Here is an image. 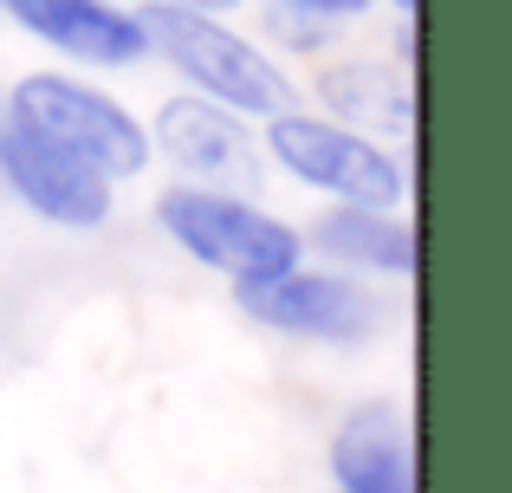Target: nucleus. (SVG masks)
I'll use <instances>...</instances> for the list:
<instances>
[{
  "label": "nucleus",
  "instance_id": "obj_1",
  "mask_svg": "<svg viewBox=\"0 0 512 493\" xmlns=\"http://www.w3.org/2000/svg\"><path fill=\"white\" fill-rule=\"evenodd\" d=\"M143 46H156L175 72L195 85V98L227 104L234 117H279L292 104V85L253 39L227 33L214 13L201 7H175V0H150L137 13Z\"/></svg>",
  "mask_w": 512,
  "mask_h": 493
},
{
  "label": "nucleus",
  "instance_id": "obj_2",
  "mask_svg": "<svg viewBox=\"0 0 512 493\" xmlns=\"http://www.w3.org/2000/svg\"><path fill=\"white\" fill-rule=\"evenodd\" d=\"M156 221H163V234L188 260L227 273L234 286H260V279L292 273L305 253V241L279 215L240 202V195H221V189H188L182 182V189H169L156 202Z\"/></svg>",
  "mask_w": 512,
  "mask_h": 493
},
{
  "label": "nucleus",
  "instance_id": "obj_3",
  "mask_svg": "<svg viewBox=\"0 0 512 493\" xmlns=\"http://www.w3.org/2000/svg\"><path fill=\"white\" fill-rule=\"evenodd\" d=\"M7 124L33 130L39 143H52V150H65V156H78V163L98 169L104 182L137 176V169L150 163V137H143L137 117L117 98L78 85V78H59V72L20 78L13 98H7Z\"/></svg>",
  "mask_w": 512,
  "mask_h": 493
},
{
  "label": "nucleus",
  "instance_id": "obj_4",
  "mask_svg": "<svg viewBox=\"0 0 512 493\" xmlns=\"http://www.w3.org/2000/svg\"><path fill=\"white\" fill-rule=\"evenodd\" d=\"M266 150L292 169L299 182L338 195L344 208H396L402 202V169L383 143L357 137V130L331 124V117H299V111H279L273 130H266Z\"/></svg>",
  "mask_w": 512,
  "mask_h": 493
},
{
  "label": "nucleus",
  "instance_id": "obj_5",
  "mask_svg": "<svg viewBox=\"0 0 512 493\" xmlns=\"http://www.w3.org/2000/svg\"><path fill=\"white\" fill-rule=\"evenodd\" d=\"M240 305L260 325L286 331V338H318V344H357L383 325L376 292H363L344 273H305V266L260 279V286H240Z\"/></svg>",
  "mask_w": 512,
  "mask_h": 493
},
{
  "label": "nucleus",
  "instance_id": "obj_6",
  "mask_svg": "<svg viewBox=\"0 0 512 493\" xmlns=\"http://www.w3.org/2000/svg\"><path fill=\"white\" fill-rule=\"evenodd\" d=\"M0 182L59 228H104L111 221V182L85 169L78 156L39 143L33 130L7 124V117H0Z\"/></svg>",
  "mask_w": 512,
  "mask_h": 493
},
{
  "label": "nucleus",
  "instance_id": "obj_7",
  "mask_svg": "<svg viewBox=\"0 0 512 493\" xmlns=\"http://www.w3.org/2000/svg\"><path fill=\"white\" fill-rule=\"evenodd\" d=\"M156 150L188 176V189H253L260 150L247 137V117H234L214 98H169L156 111Z\"/></svg>",
  "mask_w": 512,
  "mask_h": 493
},
{
  "label": "nucleus",
  "instance_id": "obj_8",
  "mask_svg": "<svg viewBox=\"0 0 512 493\" xmlns=\"http://www.w3.org/2000/svg\"><path fill=\"white\" fill-rule=\"evenodd\" d=\"M0 13L85 65H130L150 52L137 33V13L111 7V0H0Z\"/></svg>",
  "mask_w": 512,
  "mask_h": 493
},
{
  "label": "nucleus",
  "instance_id": "obj_9",
  "mask_svg": "<svg viewBox=\"0 0 512 493\" xmlns=\"http://www.w3.org/2000/svg\"><path fill=\"white\" fill-rule=\"evenodd\" d=\"M331 474L338 493H415V461H409V429L389 403H370L344 416L331 435Z\"/></svg>",
  "mask_w": 512,
  "mask_h": 493
},
{
  "label": "nucleus",
  "instance_id": "obj_10",
  "mask_svg": "<svg viewBox=\"0 0 512 493\" xmlns=\"http://www.w3.org/2000/svg\"><path fill=\"white\" fill-rule=\"evenodd\" d=\"M318 98H325L331 124L357 130V137H409V124H415L409 78L389 72V65H370V59L331 65V72L318 78Z\"/></svg>",
  "mask_w": 512,
  "mask_h": 493
},
{
  "label": "nucleus",
  "instance_id": "obj_11",
  "mask_svg": "<svg viewBox=\"0 0 512 493\" xmlns=\"http://www.w3.org/2000/svg\"><path fill=\"white\" fill-rule=\"evenodd\" d=\"M312 241L344 266H376V273H415V234L389 221V208H338L312 228Z\"/></svg>",
  "mask_w": 512,
  "mask_h": 493
},
{
  "label": "nucleus",
  "instance_id": "obj_12",
  "mask_svg": "<svg viewBox=\"0 0 512 493\" xmlns=\"http://www.w3.org/2000/svg\"><path fill=\"white\" fill-rule=\"evenodd\" d=\"M273 33L286 39V46H305V52H318L325 46V13H305V7H286V0H279L273 7Z\"/></svg>",
  "mask_w": 512,
  "mask_h": 493
},
{
  "label": "nucleus",
  "instance_id": "obj_13",
  "mask_svg": "<svg viewBox=\"0 0 512 493\" xmlns=\"http://www.w3.org/2000/svg\"><path fill=\"white\" fill-rule=\"evenodd\" d=\"M286 7H305V13H363V0H286Z\"/></svg>",
  "mask_w": 512,
  "mask_h": 493
},
{
  "label": "nucleus",
  "instance_id": "obj_14",
  "mask_svg": "<svg viewBox=\"0 0 512 493\" xmlns=\"http://www.w3.org/2000/svg\"><path fill=\"white\" fill-rule=\"evenodd\" d=\"M175 7H201L208 13V7H234V0H175Z\"/></svg>",
  "mask_w": 512,
  "mask_h": 493
},
{
  "label": "nucleus",
  "instance_id": "obj_15",
  "mask_svg": "<svg viewBox=\"0 0 512 493\" xmlns=\"http://www.w3.org/2000/svg\"><path fill=\"white\" fill-rule=\"evenodd\" d=\"M396 7H415V0H396Z\"/></svg>",
  "mask_w": 512,
  "mask_h": 493
}]
</instances>
